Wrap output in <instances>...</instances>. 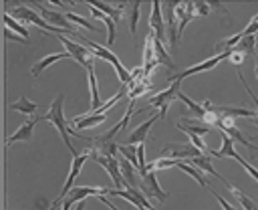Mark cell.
<instances>
[{
  "mask_svg": "<svg viewBox=\"0 0 258 210\" xmlns=\"http://www.w3.org/2000/svg\"><path fill=\"white\" fill-rule=\"evenodd\" d=\"M62 101H64V95L58 93L56 99L52 101V105L48 107L46 115L36 117V119H38V121H48V123H52V125L58 129V133H60L64 145L69 147V151H71L73 155H77V151H75V147H73V143H71V135H77V137H81L83 141H89V143L93 141V137H83L81 131H75V129L69 127V123H67V119H64V111H62Z\"/></svg>",
  "mask_w": 258,
  "mask_h": 210,
  "instance_id": "obj_1",
  "label": "cell"
},
{
  "mask_svg": "<svg viewBox=\"0 0 258 210\" xmlns=\"http://www.w3.org/2000/svg\"><path fill=\"white\" fill-rule=\"evenodd\" d=\"M8 16H16V20H22V22H30V24H36L40 30H50V32H62L60 28H54L50 26L48 22L42 20V16H38L30 6H14L8 10Z\"/></svg>",
  "mask_w": 258,
  "mask_h": 210,
  "instance_id": "obj_2",
  "label": "cell"
},
{
  "mask_svg": "<svg viewBox=\"0 0 258 210\" xmlns=\"http://www.w3.org/2000/svg\"><path fill=\"white\" fill-rule=\"evenodd\" d=\"M179 83H181V81H177V79H171V85H169L165 91H161V93H157V95H153V97L149 99V105L159 109V115H161V119H165V113H167L169 105H171V103L177 99Z\"/></svg>",
  "mask_w": 258,
  "mask_h": 210,
  "instance_id": "obj_3",
  "label": "cell"
},
{
  "mask_svg": "<svg viewBox=\"0 0 258 210\" xmlns=\"http://www.w3.org/2000/svg\"><path fill=\"white\" fill-rule=\"evenodd\" d=\"M58 40L64 44V48H67V52L71 55V59H75V61H77L79 65H83L85 69H93L95 59H93V55H91L89 48H85L81 42H75V40H71V38L62 36V34H58Z\"/></svg>",
  "mask_w": 258,
  "mask_h": 210,
  "instance_id": "obj_4",
  "label": "cell"
},
{
  "mask_svg": "<svg viewBox=\"0 0 258 210\" xmlns=\"http://www.w3.org/2000/svg\"><path fill=\"white\" fill-rule=\"evenodd\" d=\"M105 194H109V188H103V186H81V188L75 186V188H71V190L67 192L62 208L69 210L73 204L85 200L87 196H97V198H99V196H105Z\"/></svg>",
  "mask_w": 258,
  "mask_h": 210,
  "instance_id": "obj_5",
  "label": "cell"
},
{
  "mask_svg": "<svg viewBox=\"0 0 258 210\" xmlns=\"http://www.w3.org/2000/svg\"><path fill=\"white\" fill-rule=\"evenodd\" d=\"M109 196H117V198H123L127 200L129 204H133L137 210H153V206L149 204L147 196L139 190V188H109Z\"/></svg>",
  "mask_w": 258,
  "mask_h": 210,
  "instance_id": "obj_6",
  "label": "cell"
},
{
  "mask_svg": "<svg viewBox=\"0 0 258 210\" xmlns=\"http://www.w3.org/2000/svg\"><path fill=\"white\" fill-rule=\"evenodd\" d=\"M202 107L206 111H212V113H218V117H250V119H256V111L252 109H246V107H230V105H214L210 101H204Z\"/></svg>",
  "mask_w": 258,
  "mask_h": 210,
  "instance_id": "obj_7",
  "label": "cell"
},
{
  "mask_svg": "<svg viewBox=\"0 0 258 210\" xmlns=\"http://www.w3.org/2000/svg\"><path fill=\"white\" fill-rule=\"evenodd\" d=\"M141 176H143V180H141V184H139V190H141L147 198H155L157 202H165V200H167V192L161 190V186L157 184L155 172H143Z\"/></svg>",
  "mask_w": 258,
  "mask_h": 210,
  "instance_id": "obj_8",
  "label": "cell"
},
{
  "mask_svg": "<svg viewBox=\"0 0 258 210\" xmlns=\"http://www.w3.org/2000/svg\"><path fill=\"white\" fill-rule=\"evenodd\" d=\"M228 57H230V50H226V52H220V55H216V57H212V59H206V61H202V63H198V65H194V67H187V69H183V71H181V73H177L173 79L181 81V79H185V77H189V75H196V73H204V71H210V69H214L218 63L226 61Z\"/></svg>",
  "mask_w": 258,
  "mask_h": 210,
  "instance_id": "obj_9",
  "label": "cell"
},
{
  "mask_svg": "<svg viewBox=\"0 0 258 210\" xmlns=\"http://www.w3.org/2000/svg\"><path fill=\"white\" fill-rule=\"evenodd\" d=\"M89 158H91V151H89V149H87L85 153H77V155H73V162H71V170H69V178H67L64 186H62V190H60V194H58V200H62V198L67 196V192L73 188V184H75L77 176L81 174V168H83V164H85Z\"/></svg>",
  "mask_w": 258,
  "mask_h": 210,
  "instance_id": "obj_10",
  "label": "cell"
},
{
  "mask_svg": "<svg viewBox=\"0 0 258 210\" xmlns=\"http://www.w3.org/2000/svg\"><path fill=\"white\" fill-rule=\"evenodd\" d=\"M173 12H175V18H177V40H179L187 22H191L194 16H198V14H196V8H194V2H175Z\"/></svg>",
  "mask_w": 258,
  "mask_h": 210,
  "instance_id": "obj_11",
  "label": "cell"
},
{
  "mask_svg": "<svg viewBox=\"0 0 258 210\" xmlns=\"http://www.w3.org/2000/svg\"><path fill=\"white\" fill-rule=\"evenodd\" d=\"M171 153V160H189L196 155H202V151L191 143H167L161 151V158Z\"/></svg>",
  "mask_w": 258,
  "mask_h": 210,
  "instance_id": "obj_12",
  "label": "cell"
},
{
  "mask_svg": "<svg viewBox=\"0 0 258 210\" xmlns=\"http://www.w3.org/2000/svg\"><path fill=\"white\" fill-rule=\"evenodd\" d=\"M30 8H36V10L42 14V20H44V22H48L50 26L60 28V30H67V32H75V28H73V26L67 22V18H64L62 14L52 12V10H48L46 6H42V4H32Z\"/></svg>",
  "mask_w": 258,
  "mask_h": 210,
  "instance_id": "obj_13",
  "label": "cell"
},
{
  "mask_svg": "<svg viewBox=\"0 0 258 210\" xmlns=\"http://www.w3.org/2000/svg\"><path fill=\"white\" fill-rule=\"evenodd\" d=\"M149 32L155 36V40L165 38V24H163V14H161V4L155 0L151 2V16H149Z\"/></svg>",
  "mask_w": 258,
  "mask_h": 210,
  "instance_id": "obj_14",
  "label": "cell"
},
{
  "mask_svg": "<svg viewBox=\"0 0 258 210\" xmlns=\"http://www.w3.org/2000/svg\"><path fill=\"white\" fill-rule=\"evenodd\" d=\"M157 119H161V115H159V113L151 115L147 121H143L141 125H137V129H133V133H129V137H127V143H129V145L145 143V139H147V133H149V129L153 127V123H155Z\"/></svg>",
  "mask_w": 258,
  "mask_h": 210,
  "instance_id": "obj_15",
  "label": "cell"
},
{
  "mask_svg": "<svg viewBox=\"0 0 258 210\" xmlns=\"http://www.w3.org/2000/svg\"><path fill=\"white\" fill-rule=\"evenodd\" d=\"M173 4L175 2H165L161 4V10H165V22H167V38H169V48H175L177 44V18H175V12H173Z\"/></svg>",
  "mask_w": 258,
  "mask_h": 210,
  "instance_id": "obj_16",
  "label": "cell"
},
{
  "mask_svg": "<svg viewBox=\"0 0 258 210\" xmlns=\"http://www.w3.org/2000/svg\"><path fill=\"white\" fill-rule=\"evenodd\" d=\"M107 119V113H85L81 117H75L71 123L75 129H87V127H95L99 123H103Z\"/></svg>",
  "mask_w": 258,
  "mask_h": 210,
  "instance_id": "obj_17",
  "label": "cell"
},
{
  "mask_svg": "<svg viewBox=\"0 0 258 210\" xmlns=\"http://www.w3.org/2000/svg\"><path fill=\"white\" fill-rule=\"evenodd\" d=\"M212 155H216V158H234L238 164L244 160L238 151H236V147H234V139L232 137H228L226 133H222V147L220 149H216V151H210Z\"/></svg>",
  "mask_w": 258,
  "mask_h": 210,
  "instance_id": "obj_18",
  "label": "cell"
},
{
  "mask_svg": "<svg viewBox=\"0 0 258 210\" xmlns=\"http://www.w3.org/2000/svg\"><path fill=\"white\" fill-rule=\"evenodd\" d=\"M222 184L232 192V196L238 200V204L242 206V210H258V202H254L252 198H248L240 188H236L234 184H230V182H226V180H222Z\"/></svg>",
  "mask_w": 258,
  "mask_h": 210,
  "instance_id": "obj_19",
  "label": "cell"
},
{
  "mask_svg": "<svg viewBox=\"0 0 258 210\" xmlns=\"http://www.w3.org/2000/svg\"><path fill=\"white\" fill-rule=\"evenodd\" d=\"M60 59H71V55L64 50V52H52V55H46L44 59H40L38 63H34L32 65V69H30V75L32 77H38L48 65H52V63H56V61H60Z\"/></svg>",
  "mask_w": 258,
  "mask_h": 210,
  "instance_id": "obj_20",
  "label": "cell"
},
{
  "mask_svg": "<svg viewBox=\"0 0 258 210\" xmlns=\"http://www.w3.org/2000/svg\"><path fill=\"white\" fill-rule=\"evenodd\" d=\"M153 59L157 61V65H165L167 69H175V65H173V61H171V57H169V52L165 50V46H163V42L161 40H155V36H153Z\"/></svg>",
  "mask_w": 258,
  "mask_h": 210,
  "instance_id": "obj_21",
  "label": "cell"
},
{
  "mask_svg": "<svg viewBox=\"0 0 258 210\" xmlns=\"http://www.w3.org/2000/svg\"><path fill=\"white\" fill-rule=\"evenodd\" d=\"M175 168H179V170L185 172L189 178H194L202 188H208V180L204 178V172L198 170L196 166H191V164H187V162H183V160H177V162H175Z\"/></svg>",
  "mask_w": 258,
  "mask_h": 210,
  "instance_id": "obj_22",
  "label": "cell"
},
{
  "mask_svg": "<svg viewBox=\"0 0 258 210\" xmlns=\"http://www.w3.org/2000/svg\"><path fill=\"white\" fill-rule=\"evenodd\" d=\"M187 164H191V166H196L198 170H202V172H208V174H212L214 178H220V174L216 172V168H214V164H212V160H210V155H196V158H189V160H185ZM220 180H224V178H220Z\"/></svg>",
  "mask_w": 258,
  "mask_h": 210,
  "instance_id": "obj_23",
  "label": "cell"
},
{
  "mask_svg": "<svg viewBox=\"0 0 258 210\" xmlns=\"http://www.w3.org/2000/svg\"><path fill=\"white\" fill-rule=\"evenodd\" d=\"M38 119H32V121H26V123H22L18 129H16V133H12L10 137H8V143H14V141H30L32 139V129H34V123H36Z\"/></svg>",
  "mask_w": 258,
  "mask_h": 210,
  "instance_id": "obj_24",
  "label": "cell"
},
{
  "mask_svg": "<svg viewBox=\"0 0 258 210\" xmlns=\"http://www.w3.org/2000/svg\"><path fill=\"white\" fill-rule=\"evenodd\" d=\"M91 6H93V8H97V10H101L103 14H107L113 22H117V20L123 16V12H125V4L109 6V4H105V2H91Z\"/></svg>",
  "mask_w": 258,
  "mask_h": 210,
  "instance_id": "obj_25",
  "label": "cell"
},
{
  "mask_svg": "<svg viewBox=\"0 0 258 210\" xmlns=\"http://www.w3.org/2000/svg\"><path fill=\"white\" fill-rule=\"evenodd\" d=\"M89 8H91V14H93V18H97V20H101V22H105V26H107V44L111 46L113 42H115V22L107 16V14H103L101 10H97V8H93L91 4H89Z\"/></svg>",
  "mask_w": 258,
  "mask_h": 210,
  "instance_id": "obj_26",
  "label": "cell"
},
{
  "mask_svg": "<svg viewBox=\"0 0 258 210\" xmlns=\"http://www.w3.org/2000/svg\"><path fill=\"white\" fill-rule=\"evenodd\" d=\"M87 77H89V91H91V111H89V113H93L97 107H101V97H99V87H97L95 69H87Z\"/></svg>",
  "mask_w": 258,
  "mask_h": 210,
  "instance_id": "obj_27",
  "label": "cell"
},
{
  "mask_svg": "<svg viewBox=\"0 0 258 210\" xmlns=\"http://www.w3.org/2000/svg\"><path fill=\"white\" fill-rule=\"evenodd\" d=\"M256 34H250V36H242L236 44H234V48L232 50H238V52H242L244 57L246 55H256Z\"/></svg>",
  "mask_w": 258,
  "mask_h": 210,
  "instance_id": "obj_28",
  "label": "cell"
},
{
  "mask_svg": "<svg viewBox=\"0 0 258 210\" xmlns=\"http://www.w3.org/2000/svg\"><path fill=\"white\" fill-rule=\"evenodd\" d=\"M139 8H141V2L135 0L131 4H125V12L129 16V30L131 34L135 36V30H137V22H139Z\"/></svg>",
  "mask_w": 258,
  "mask_h": 210,
  "instance_id": "obj_29",
  "label": "cell"
},
{
  "mask_svg": "<svg viewBox=\"0 0 258 210\" xmlns=\"http://www.w3.org/2000/svg\"><path fill=\"white\" fill-rule=\"evenodd\" d=\"M10 109H14V111H18V113H24V115H32V113L36 111V103L28 101V97H20L18 101H14V103L10 105Z\"/></svg>",
  "mask_w": 258,
  "mask_h": 210,
  "instance_id": "obj_30",
  "label": "cell"
},
{
  "mask_svg": "<svg viewBox=\"0 0 258 210\" xmlns=\"http://www.w3.org/2000/svg\"><path fill=\"white\" fill-rule=\"evenodd\" d=\"M4 22H6V28H8V30H12V32H16L18 36H22V38H26V40L30 38V32H28V28H26L24 24H20L18 20H14L12 16H8V14H6V18H4Z\"/></svg>",
  "mask_w": 258,
  "mask_h": 210,
  "instance_id": "obj_31",
  "label": "cell"
},
{
  "mask_svg": "<svg viewBox=\"0 0 258 210\" xmlns=\"http://www.w3.org/2000/svg\"><path fill=\"white\" fill-rule=\"evenodd\" d=\"M177 129H181V131H183V133L189 137V143H191V145H196V147H198L202 153H208V147H206V143H204L202 135L191 133V131H189V127H187V125H183V123H177Z\"/></svg>",
  "mask_w": 258,
  "mask_h": 210,
  "instance_id": "obj_32",
  "label": "cell"
},
{
  "mask_svg": "<svg viewBox=\"0 0 258 210\" xmlns=\"http://www.w3.org/2000/svg\"><path fill=\"white\" fill-rule=\"evenodd\" d=\"M151 87H153V83H151L149 79H143V81L135 83V85L129 89V97H131V101H135V99H137V97H141L143 93L151 91Z\"/></svg>",
  "mask_w": 258,
  "mask_h": 210,
  "instance_id": "obj_33",
  "label": "cell"
},
{
  "mask_svg": "<svg viewBox=\"0 0 258 210\" xmlns=\"http://www.w3.org/2000/svg\"><path fill=\"white\" fill-rule=\"evenodd\" d=\"M125 93H127V89H125V87H121V89H119V91H117V93H115V95H113V97H111L109 101L101 103V107H97V109H95L93 113H105V111H107V109H111V107H113L115 103H119V101H121V99L125 97Z\"/></svg>",
  "mask_w": 258,
  "mask_h": 210,
  "instance_id": "obj_34",
  "label": "cell"
},
{
  "mask_svg": "<svg viewBox=\"0 0 258 210\" xmlns=\"http://www.w3.org/2000/svg\"><path fill=\"white\" fill-rule=\"evenodd\" d=\"M117 149L123 153V158L133 166V168H137V147L135 145H117ZM139 170V168H137Z\"/></svg>",
  "mask_w": 258,
  "mask_h": 210,
  "instance_id": "obj_35",
  "label": "cell"
},
{
  "mask_svg": "<svg viewBox=\"0 0 258 210\" xmlns=\"http://www.w3.org/2000/svg\"><path fill=\"white\" fill-rule=\"evenodd\" d=\"M62 16L67 18V22H73V24L83 26V28H87V30H93V28H95L87 18H83V16H79V14H75V12H64Z\"/></svg>",
  "mask_w": 258,
  "mask_h": 210,
  "instance_id": "obj_36",
  "label": "cell"
},
{
  "mask_svg": "<svg viewBox=\"0 0 258 210\" xmlns=\"http://www.w3.org/2000/svg\"><path fill=\"white\" fill-rule=\"evenodd\" d=\"M194 8H196V14L200 16H210V10H212V6L204 2H194Z\"/></svg>",
  "mask_w": 258,
  "mask_h": 210,
  "instance_id": "obj_37",
  "label": "cell"
},
{
  "mask_svg": "<svg viewBox=\"0 0 258 210\" xmlns=\"http://www.w3.org/2000/svg\"><path fill=\"white\" fill-rule=\"evenodd\" d=\"M240 166H242V168H244V170H246V172H248V174H250V176H252V178L258 182V170H256L252 164H248L246 160H242V162H240Z\"/></svg>",
  "mask_w": 258,
  "mask_h": 210,
  "instance_id": "obj_38",
  "label": "cell"
},
{
  "mask_svg": "<svg viewBox=\"0 0 258 210\" xmlns=\"http://www.w3.org/2000/svg\"><path fill=\"white\" fill-rule=\"evenodd\" d=\"M236 67H240L242 65V61H244V55L242 52H238V50H230V57H228Z\"/></svg>",
  "mask_w": 258,
  "mask_h": 210,
  "instance_id": "obj_39",
  "label": "cell"
},
{
  "mask_svg": "<svg viewBox=\"0 0 258 210\" xmlns=\"http://www.w3.org/2000/svg\"><path fill=\"white\" fill-rule=\"evenodd\" d=\"M212 194H214V196H216V200H218V204H220V206H222V210H236V208H234V206H232V204H228V202H226V200H224V198H222V196H220V194H216V192H214V190H212Z\"/></svg>",
  "mask_w": 258,
  "mask_h": 210,
  "instance_id": "obj_40",
  "label": "cell"
},
{
  "mask_svg": "<svg viewBox=\"0 0 258 210\" xmlns=\"http://www.w3.org/2000/svg\"><path fill=\"white\" fill-rule=\"evenodd\" d=\"M4 34H6V38H8V40H16V42H28L26 38H22V36L14 34V32H12V30H8V28H6V32H4Z\"/></svg>",
  "mask_w": 258,
  "mask_h": 210,
  "instance_id": "obj_41",
  "label": "cell"
},
{
  "mask_svg": "<svg viewBox=\"0 0 258 210\" xmlns=\"http://www.w3.org/2000/svg\"><path fill=\"white\" fill-rule=\"evenodd\" d=\"M99 200H101V202H103V204H105V206H107L109 210H119V208H117V206H115L113 202H109V200H107L105 196H99Z\"/></svg>",
  "mask_w": 258,
  "mask_h": 210,
  "instance_id": "obj_42",
  "label": "cell"
},
{
  "mask_svg": "<svg viewBox=\"0 0 258 210\" xmlns=\"http://www.w3.org/2000/svg\"><path fill=\"white\" fill-rule=\"evenodd\" d=\"M75 210H85V200L77 202V204H75Z\"/></svg>",
  "mask_w": 258,
  "mask_h": 210,
  "instance_id": "obj_43",
  "label": "cell"
},
{
  "mask_svg": "<svg viewBox=\"0 0 258 210\" xmlns=\"http://www.w3.org/2000/svg\"><path fill=\"white\" fill-rule=\"evenodd\" d=\"M248 149H250V151H252V153H254V155H258V149H256V147H254V145H252V143H250V145H248Z\"/></svg>",
  "mask_w": 258,
  "mask_h": 210,
  "instance_id": "obj_44",
  "label": "cell"
}]
</instances>
